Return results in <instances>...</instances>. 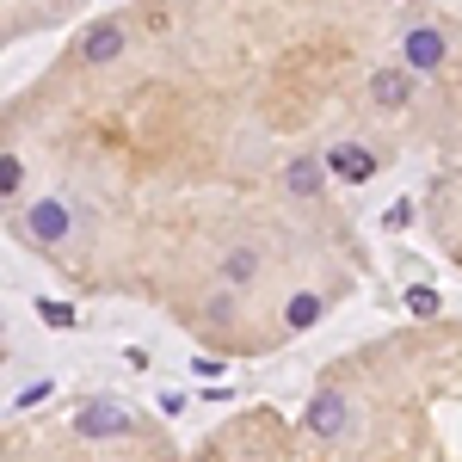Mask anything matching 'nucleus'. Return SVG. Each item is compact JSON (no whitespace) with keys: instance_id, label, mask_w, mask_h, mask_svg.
I'll list each match as a JSON object with an SVG mask.
<instances>
[{"instance_id":"1","label":"nucleus","mask_w":462,"mask_h":462,"mask_svg":"<svg viewBox=\"0 0 462 462\" xmlns=\"http://www.w3.org/2000/svg\"><path fill=\"white\" fill-rule=\"evenodd\" d=\"M74 431H80V438H117V431H130V407H117V401H87V407L74 413Z\"/></svg>"},{"instance_id":"2","label":"nucleus","mask_w":462,"mask_h":462,"mask_svg":"<svg viewBox=\"0 0 462 462\" xmlns=\"http://www.w3.org/2000/svg\"><path fill=\"white\" fill-rule=\"evenodd\" d=\"M309 426H315L320 438H339V431H346V401H339L333 389H320L315 407H309Z\"/></svg>"},{"instance_id":"3","label":"nucleus","mask_w":462,"mask_h":462,"mask_svg":"<svg viewBox=\"0 0 462 462\" xmlns=\"http://www.w3.org/2000/svg\"><path fill=\"white\" fill-rule=\"evenodd\" d=\"M327 167H333L339 179H352V185H364V179L376 173V161H370V154H364L357 143H339L333 154H327Z\"/></svg>"},{"instance_id":"4","label":"nucleus","mask_w":462,"mask_h":462,"mask_svg":"<svg viewBox=\"0 0 462 462\" xmlns=\"http://www.w3.org/2000/svg\"><path fill=\"white\" fill-rule=\"evenodd\" d=\"M117 50H124V25H117V19H106V25H93V37L80 43V56H87V62H111Z\"/></svg>"},{"instance_id":"5","label":"nucleus","mask_w":462,"mask_h":462,"mask_svg":"<svg viewBox=\"0 0 462 462\" xmlns=\"http://www.w3.org/2000/svg\"><path fill=\"white\" fill-rule=\"evenodd\" d=\"M407 93H413V87H407V74H401V69H383L376 80H370V99H376V106H389V111L407 106Z\"/></svg>"},{"instance_id":"6","label":"nucleus","mask_w":462,"mask_h":462,"mask_svg":"<svg viewBox=\"0 0 462 462\" xmlns=\"http://www.w3.org/2000/svg\"><path fill=\"white\" fill-rule=\"evenodd\" d=\"M444 62V37L438 32H413L407 37V69H438Z\"/></svg>"},{"instance_id":"7","label":"nucleus","mask_w":462,"mask_h":462,"mask_svg":"<svg viewBox=\"0 0 462 462\" xmlns=\"http://www.w3.org/2000/svg\"><path fill=\"white\" fill-rule=\"evenodd\" d=\"M25 228H32L37 241H62V235H69V210H62V204H37Z\"/></svg>"},{"instance_id":"8","label":"nucleus","mask_w":462,"mask_h":462,"mask_svg":"<svg viewBox=\"0 0 462 462\" xmlns=\"http://www.w3.org/2000/svg\"><path fill=\"white\" fill-rule=\"evenodd\" d=\"M284 185L296 191V198H309V191H320V161H309V154H302V161H290Z\"/></svg>"},{"instance_id":"9","label":"nucleus","mask_w":462,"mask_h":462,"mask_svg":"<svg viewBox=\"0 0 462 462\" xmlns=\"http://www.w3.org/2000/svg\"><path fill=\"white\" fill-rule=\"evenodd\" d=\"M253 272H259V253H247V247L228 253V265H222V278H228V284H247Z\"/></svg>"},{"instance_id":"10","label":"nucleus","mask_w":462,"mask_h":462,"mask_svg":"<svg viewBox=\"0 0 462 462\" xmlns=\"http://www.w3.org/2000/svg\"><path fill=\"white\" fill-rule=\"evenodd\" d=\"M315 315H320V296H296L290 302V327H309Z\"/></svg>"},{"instance_id":"11","label":"nucleus","mask_w":462,"mask_h":462,"mask_svg":"<svg viewBox=\"0 0 462 462\" xmlns=\"http://www.w3.org/2000/svg\"><path fill=\"white\" fill-rule=\"evenodd\" d=\"M37 315L50 320V327H74V309H69V302H37Z\"/></svg>"},{"instance_id":"12","label":"nucleus","mask_w":462,"mask_h":462,"mask_svg":"<svg viewBox=\"0 0 462 462\" xmlns=\"http://www.w3.org/2000/svg\"><path fill=\"white\" fill-rule=\"evenodd\" d=\"M407 309H413V315H438V296H431V290H413Z\"/></svg>"},{"instance_id":"13","label":"nucleus","mask_w":462,"mask_h":462,"mask_svg":"<svg viewBox=\"0 0 462 462\" xmlns=\"http://www.w3.org/2000/svg\"><path fill=\"white\" fill-rule=\"evenodd\" d=\"M0 191H19V161H13V154L0 161Z\"/></svg>"}]
</instances>
